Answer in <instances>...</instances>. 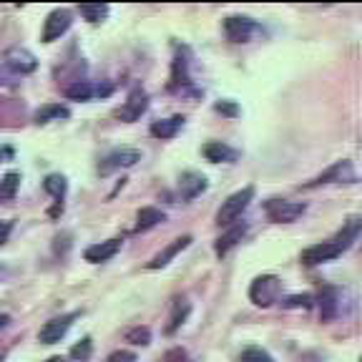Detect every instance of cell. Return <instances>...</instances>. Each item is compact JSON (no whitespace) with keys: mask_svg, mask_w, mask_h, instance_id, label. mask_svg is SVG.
I'll return each mask as SVG.
<instances>
[{"mask_svg":"<svg viewBox=\"0 0 362 362\" xmlns=\"http://www.w3.org/2000/svg\"><path fill=\"white\" fill-rule=\"evenodd\" d=\"M18 187H21V176H18L16 171L3 176V181H0V202H11V199H16Z\"/></svg>","mask_w":362,"mask_h":362,"instance_id":"obj_22","label":"cell"},{"mask_svg":"<svg viewBox=\"0 0 362 362\" xmlns=\"http://www.w3.org/2000/svg\"><path fill=\"white\" fill-rule=\"evenodd\" d=\"M189 310H192V307H189V302H187V300H179V302H176L174 315H171V322H169V327H166V332L174 334L176 329H179L181 325H184V320H187Z\"/></svg>","mask_w":362,"mask_h":362,"instance_id":"obj_24","label":"cell"},{"mask_svg":"<svg viewBox=\"0 0 362 362\" xmlns=\"http://www.w3.org/2000/svg\"><path fill=\"white\" fill-rule=\"evenodd\" d=\"M6 153H8V151H0V161H3V158H6Z\"/></svg>","mask_w":362,"mask_h":362,"instance_id":"obj_34","label":"cell"},{"mask_svg":"<svg viewBox=\"0 0 362 362\" xmlns=\"http://www.w3.org/2000/svg\"><path fill=\"white\" fill-rule=\"evenodd\" d=\"M43 189L48 194H51L53 199H58V202H63V197H66V179H63L61 174H48L43 181Z\"/></svg>","mask_w":362,"mask_h":362,"instance_id":"obj_23","label":"cell"},{"mask_svg":"<svg viewBox=\"0 0 362 362\" xmlns=\"http://www.w3.org/2000/svg\"><path fill=\"white\" fill-rule=\"evenodd\" d=\"M257 30H259V25L252 18H242V16L224 18V33L232 43H247Z\"/></svg>","mask_w":362,"mask_h":362,"instance_id":"obj_6","label":"cell"},{"mask_svg":"<svg viewBox=\"0 0 362 362\" xmlns=\"http://www.w3.org/2000/svg\"><path fill=\"white\" fill-rule=\"evenodd\" d=\"M202 153L206 161H211V164H221V161H234V158H237V151L221 141H209L202 148Z\"/></svg>","mask_w":362,"mask_h":362,"instance_id":"obj_17","label":"cell"},{"mask_svg":"<svg viewBox=\"0 0 362 362\" xmlns=\"http://www.w3.org/2000/svg\"><path fill=\"white\" fill-rule=\"evenodd\" d=\"M66 116H68L66 106H61V103H48V106L35 111L33 119H35V124H48L51 119H66Z\"/></svg>","mask_w":362,"mask_h":362,"instance_id":"obj_20","label":"cell"},{"mask_svg":"<svg viewBox=\"0 0 362 362\" xmlns=\"http://www.w3.org/2000/svg\"><path fill=\"white\" fill-rule=\"evenodd\" d=\"M312 305V297L310 294H294L284 302V307H310Z\"/></svg>","mask_w":362,"mask_h":362,"instance_id":"obj_29","label":"cell"},{"mask_svg":"<svg viewBox=\"0 0 362 362\" xmlns=\"http://www.w3.org/2000/svg\"><path fill=\"white\" fill-rule=\"evenodd\" d=\"M279 297H282V282L274 274H262L249 287V300L257 307H272L279 302Z\"/></svg>","mask_w":362,"mask_h":362,"instance_id":"obj_3","label":"cell"},{"mask_svg":"<svg viewBox=\"0 0 362 362\" xmlns=\"http://www.w3.org/2000/svg\"><path fill=\"white\" fill-rule=\"evenodd\" d=\"M164 219H166V214L161 209H156V206H144V209H139V214H136V232L153 229V226L161 224Z\"/></svg>","mask_w":362,"mask_h":362,"instance_id":"obj_18","label":"cell"},{"mask_svg":"<svg viewBox=\"0 0 362 362\" xmlns=\"http://www.w3.org/2000/svg\"><path fill=\"white\" fill-rule=\"evenodd\" d=\"M184 126V116H171V119H161V121H153L151 124V136L153 139H174L176 134L181 131Z\"/></svg>","mask_w":362,"mask_h":362,"instance_id":"obj_15","label":"cell"},{"mask_svg":"<svg viewBox=\"0 0 362 362\" xmlns=\"http://www.w3.org/2000/svg\"><path fill=\"white\" fill-rule=\"evenodd\" d=\"M204 189H206V179H204L202 174H197V171H184V174H181L179 192H181V199H184V202L197 199Z\"/></svg>","mask_w":362,"mask_h":362,"instance_id":"obj_12","label":"cell"},{"mask_svg":"<svg viewBox=\"0 0 362 362\" xmlns=\"http://www.w3.org/2000/svg\"><path fill=\"white\" fill-rule=\"evenodd\" d=\"M8 68H11L13 74H30V71H35V58L30 56L28 51H23V48H16V51L8 53Z\"/></svg>","mask_w":362,"mask_h":362,"instance_id":"obj_16","label":"cell"},{"mask_svg":"<svg viewBox=\"0 0 362 362\" xmlns=\"http://www.w3.org/2000/svg\"><path fill=\"white\" fill-rule=\"evenodd\" d=\"M3 277H8V269L3 264H0V279H3Z\"/></svg>","mask_w":362,"mask_h":362,"instance_id":"obj_33","label":"cell"},{"mask_svg":"<svg viewBox=\"0 0 362 362\" xmlns=\"http://www.w3.org/2000/svg\"><path fill=\"white\" fill-rule=\"evenodd\" d=\"M126 339H129L131 345H148L151 342V332H148V327H134L126 332Z\"/></svg>","mask_w":362,"mask_h":362,"instance_id":"obj_27","label":"cell"},{"mask_svg":"<svg viewBox=\"0 0 362 362\" xmlns=\"http://www.w3.org/2000/svg\"><path fill=\"white\" fill-rule=\"evenodd\" d=\"M247 234V224H234L229 232L224 234V237H219L216 239V244H214V252H216V257H224V255H229L234 247H237L239 242H242V237Z\"/></svg>","mask_w":362,"mask_h":362,"instance_id":"obj_14","label":"cell"},{"mask_svg":"<svg viewBox=\"0 0 362 362\" xmlns=\"http://www.w3.org/2000/svg\"><path fill=\"white\" fill-rule=\"evenodd\" d=\"M357 234H360V219H357V216H352V219L345 224V229H342V232H339L334 239L307 247L305 252H302V257H300L302 264H305V267H317V264H322V262L337 259V257L342 255V252H345L352 242H355Z\"/></svg>","mask_w":362,"mask_h":362,"instance_id":"obj_1","label":"cell"},{"mask_svg":"<svg viewBox=\"0 0 362 362\" xmlns=\"http://www.w3.org/2000/svg\"><path fill=\"white\" fill-rule=\"evenodd\" d=\"M0 362H3V355H0Z\"/></svg>","mask_w":362,"mask_h":362,"instance_id":"obj_35","label":"cell"},{"mask_svg":"<svg viewBox=\"0 0 362 362\" xmlns=\"http://www.w3.org/2000/svg\"><path fill=\"white\" fill-rule=\"evenodd\" d=\"M141 161V151H136V148H116L111 151L108 156L101 158V164H98V174L101 176H111L113 171L119 169H131Z\"/></svg>","mask_w":362,"mask_h":362,"instance_id":"obj_5","label":"cell"},{"mask_svg":"<svg viewBox=\"0 0 362 362\" xmlns=\"http://www.w3.org/2000/svg\"><path fill=\"white\" fill-rule=\"evenodd\" d=\"M8 322H11V317H8V315H0V327H8Z\"/></svg>","mask_w":362,"mask_h":362,"instance_id":"obj_32","label":"cell"},{"mask_svg":"<svg viewBox=\"0 0 362 362\" xmlns=\"http://www.w3.org/2000/svg\"><path fill=\"white\" fill-rule=\"evenodd\" d=\"M119 249H121V239H108V242L90 244V247L83 252V257H86V262H90V264H101V262H108L111 257H116Z\"/></svg>","mask_w":362,"mask_h":362,"instance_id":"obj_11","label":"cell"},{"mask_svg":"<svg viewBox=\"0 0 362 362\" xmlns=\"http://www.w3.org/2000/svg\"><path fill=\"white\" fill-rule=\"evenodd\" d=\"M146 106H148V96L144 93V90L136 88L134 93L126 98V103L119 108V113H116V116H119L121 121H126V124H131V121L141 119V113L146 111Z\"/></svg>","mask_w":362,"mask_h":362,"instance_id":"obj_9","label":"cell"},{"mask_svg":"<svg viewBox=\"0 0 362 362\" xmlns=\"http://www.w3.org/2000/svg\"><path fill=\"white\" fill-rule=\"evenodd\" d=\"M189 244H192V237H189V234H187V237H179V239H174V242H171L169 247L164 249V252H158V255L153 257V259L148 262L146 267H148V269H161V267H166V264H169V262L174 259V257L179 255V252H184V249H187Z\"/></svg>","mask_w":362,"mask_h":362,"instance_id":"obj_13","label":"cell"},{"mask_svg":"<svg viewBox=\"0 0 362 362\" xmlns=\"http://www.w3.org/2000/svg\"><path fill=\"white\" fill-rule=\"evenodd\" d=\"M332 181H355V171H352L350 161H337L334 166H329L325 174H320L317 179H312L307 184V189L322 187V184H332Z\"/></svg>","mask_w":362,"mask_h":362,"instance_id":"obj_10","label":"cell"},{"mask_svg":"<svg viewBox=\"0 0 362 362\" xmlns=\"http://www.w3.org/2000/svg\"><path fill=\"white\" fill-rule=\"evenodd\" d=\"M252 199H255V187H244V189H239V192H234L226 202H221L219 211H216V224L219 226L234 224V221L247 211Z\"/></svg>","mask_w":362,"mask_h":362,"instance_id":"obj_2","label":"cell"},{"mask_svg":"<svg viewBox=\"0 0 362 362\" xmlns=\"http://www.w3.org/2000/svg\"><path fill=\"white\" fill-rule=\"evenodd\" d=\"M71 28V13L68 11H53L43 23V43H53Z\"/></svg>","mask_w":362,"mask_h":362,"instance_id":"obj_8","label":"cell"},{"mask_svg":"<svg viewBox=\"0 0 362 362\" xmlns=\"http://www.w3.org/2000/svg\"><path fill=\"white\" fill-rule=\"evenodd\" d=\"M334 312H337V292H334V289H325V292L320 294V317L327 322V320L334 317Z\"/></svg>","mask_w":362,"mask_h":362,"instance_id":"obj_21","label":"cell"},{"mask_svg":"<svg viewBox=\"0 0 362 362\" xmlns=\"http://www.w3.org/2000/svg\"><path fill=\"white\" fill-rule=\"evenodd\" d=\"M242 362H274V360L264 350H259V347H249V350H244Z\"/></svg>","mask_w":362,"mask_h":362,"instance_id":"obj_28","label":"cell"},{"mask_svg":"<svg viewBox=\"0 0 362 362\" xmlns=\"http://www.w3.org/2000/svg\"><path fill=\"white\" fill-rule=\"evenodd\" d=\"M264 211L272 221L277 224H289V221L300 219L307 211V206L302 202H289V199H269L264 204Z\"/></svg>","mask_w":362,"mask_h":362,"instance_id":"obj_4","label":"cell"},{"mask_svg":"<svg viewBox=\"0 0 362 362\" xmlns=\"http://www.w3.org/2000/svg\"><path fill=\"white\" fill-rule=\"evenodd\" d=\"M81 16L88 23H101L108 16V6H81Z\"/></svg>","mask_w":362,"mask_h":362,"instance_id":"obj_26","label":"cell"},{"mask_svg":"<svg viewBox=\"0 0 362 362\" xmlns=\"http://www.w3.org/2000/svg\"><path fill=\"white\" fill-rule=\"evenodd\" d=\"M11 229H13L11 221H0V244L8 242V237H11Z\"/></svg>","mask_w":362,"mask_h":362,"instance_id":"obj_31","label":"cell"},{"mask_svg":"<svg viewBox=\"0 0 362 362\" xmlns=\"http://www.w3.org/2000/svg\"><path fill=\"white\" fill-rule=\"evenodd\" d=\"M108 362H136V355L134 352L121 350V352H113V355L108 357Z\"/></svg>","mask_w":362,"mask_h":362,"instance_id":"obj_30","label":"cell"},{"mask_svg":"<svg viewBox=\"0 0 362 362\" xmlns=\"http://www.w3.org/2000/svg\"><path fill=\"white\" fill-rule=\"evenodd\" d=\"M90 352H93V342H90V337H83L78 345L71 350V357H74L76 362H88L90 360Z\"/></svg>","mask_w":362,"mask_h":362,"instance_id":"obj_25","label":"cell"},{"mask_svg":"<svg viewBox=\"0 0 362 362\" xmlns=\"http://www.w3.org/2000/svg\"><path fill=\"white\" fill-rule=\"evenodd\" d=\"M74 320H76V315L53 317V320H48V322H45L43 327H40L38 339L43 342V345H56V342H61V339L68 334V329H71Z\"/></svg>","mask_w":362,"mask_h":362,"instance_id":"obj_7","label":"cell"},{"mask_svg":"<svg viewBox=\"0 0 362 362\" xmlns=\"http://www.w3.org/2000/svg\"><path fill=\"white\" fill-rule=\"evenodd\" d=\"M66 98H71V101H88L93 93H96V88L90 86V81H74L71 86H66Z\"/></svg>","mask_w":362,"mask_h":362,"instance_id":"obj_19","label":"cell"}]
</instances>
